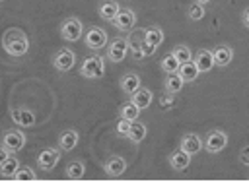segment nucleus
<instances>
[{
	"label": "nucleus",
	"instance_id": "nucleus-1",
	"mask_svg": "<svg viewBox=\"0 0 249 190\" xmlns=\"http://www.w3.org/2000/svg\"><path fill=\"white\" fill-rule=\"evenodd\" d=\"M2 47L10 56H23L29 50V39L21 29L10 27L2 35Z\"/></svg>",
	"mask_w": 249,
	"mask_h": 190
},
{
	"label": "nucleus",
	"instance_id": "nucleus-2",
	"mask_svg": "<svg viewBox=\"0 0 249 190\" xmlns=\"http://www.w3.org/2000/svg\"><path fill=\"white\" fill-rule=\"evenodd\" d=\"M80 74L84 78H89V79H99L103 78L105 74V58L99 56V54H93V56H88L82 66H80Z\"/></svg>",
	"mask_w": 249,
	"mask_h": 190
},
{
	"label": "nucleus",
	"instance_id": "nucleus-3",
	"mask_svg": "<svg viewBox=\"0 0 249 190\" xmlns=\"http://www.w3.org/2000/svg\"><path fill=\"white\" fill-rule=\"evenodd\" d=\"M228 145V134L224 130H210L204 138H202V147L208 153H218Z\"/></svg>",
	"mask_w": 249,
	"mask_h": 190
},
{
	"label": "nucleus",
	"instance_id": "nucleus-4",
	"mask_svg": "<svg viewBox=\"0 0 249 190\" xmlns=\"http://www.w3.org/2000/svg\"><path fill=\"white\" fill-rule=\"evenodd\" d=\"M84 43H86V47L91 48V50L103 48V47L107 45V33H105V29L99 27V25H89L88 31L84 33Z\"/></svg>",
	"mask_w": 249,
	"mask_h": 190
},
{
	"label": "nucleus",
	"instance_id": "nucleus-5",
	"mask_svg": "<svg viewBox=\"0 0 249 190\" xmlns=\"http://www.w3.org/2000/svg\"><path fill=\"white\" fill-rule=\"evenodd\" d=\"M126 43H128V50L132 52V58L138 60V58H144L142 54V47L146 45V29H130L126 33Z\"/></svg>",
	"mask_w": 249,
	"mask_h": 190
},
{
	"label": "nucleus",
	"instance_id": "nucleus-6",
	"mask_svg": "<svg viewBox=\"0 0 249 190\" xmlns=\"http://www.w3.org/2000/svg\"><path fill=\"white\" fill-rule=\"evenodd\" d=\"M128 54V43L126 37H113L109 41V48H107V60L113 64H119L124 60V56Z\"/></svg>",
	"mask_w": 249,
	"mask_h": 190
},
{
	"label": "nucleus",
	"instance_id": "nucleus-7",
	"mask_svg": "<svg viewBox=\"0 0 249 190\" xmlns=\"http://www.w3.org/2000/svg\"><path fill=\"white\" fill-rule=\"evenodd\" d=\"M60 35L64 41H78L82 35H84V23L78 19V17H66L62 23H60Z\"/></svg>",
	"mask_w": 249,
	"mask_h": 190
},
{
	"label": "nucleus",
	"instance_id": "nucleus-8",
	"mask_svg": "<svg viewBox=\"0 0 249 190\" xmlns=\"http://www.w3.org/2000/svg\"><path fill=\"white\" fill-rule=\"evenodd\" d=\"M23 145H25V134L21 130L10 128V130L4 132V136H2V147L4 149L14 153V151H19Z\"/></svg>",
	"mask_w": 249,
	"mask_h": 190
},
{
	"label": "nucleus",
	"instance_id": "nucleus-9",
	"mask_svg": "<svg viewBox=\"0 0 249 190\" xmlns=\"http://www.w3.org/2000/svg\"><path fill=\"white\" fill-rule=\"evenodd\" d=\"M74 62H76V54L70 50V48H60L53 54V66L58 70V72H68L74 68Z\"/></svg>",
	"mask_w": 249,
	"mask_h": 190
},
{
	"label": "nucleus",
	"instance_id": "nucleus-10",
	"mask_svg": "<svg viewBox=\"0 0 249 190\" xmlns=\"http://www.w3.org/2000/svg\"><path fill=\"white\" fill-rule=\"evenodd\" d=\"M60 159V147H47L37 155V165L43 171H53Z\"/></svg>",
	"mask_w": 249,
	"mask_h": 190
},
{
	"label": "nucleus",
	"instance_id": "nucleus-11",
	"mask_svg": "<svg viewBox=\"0 0 249 190\" xmlns=\"http://www.w3.org/2000/svg\"><path fill=\"white\" fill-rule=\"evenodd\" d=\"M119 31H130L132 27H134V23H136V16H134V10H130V8H121L119 10V14L115 16V19L111 21Z\"/></svg>",
	"mask_w": 249,
	"mask_h": 190
},
{
	"label": "nucleus",
	"instance_id": "nucleus-12",
	"mask_svg": "<svg viewBox=\"0 0 249 190\" xmlns=\"http://www.w3.org/2000/svg\"><path fill=\"white\" fill-rule=\"evenodd\" d=\"M193 60L198 68L200 74H206L214 68V56H212V50L210 48H198L195 54H193Z\"/></svg>",
	"mask_w": 249,
	"mask_h": 190
},
{
	"label": "nucleus",
	"instance_id": "nucleus-13",
	"mask_svg": "<svg viewBox=\"0 0 249 190\" xmlns=\"http://www.w3.org/2000/svg\"><path fill=\"white\" fill-rule=\"evenodd\" d=\"M212 56H214V66L226 68L233 60V47H230V45H218L212 50Z\"/></svg>",
	"mask_w": 249,
	"mask_h": 190
},
{
	"label": "nucleus",
	"instance_id": "nucleus-14",
	"mask_svg": "<svg viewBox=\"0 0 249 190\" xmlns=\"http://www.w3.org/2000/svg\"><path fill=\"white\" fill-rule=\"evenodd\" d=\"M179 149L187 151L189 155H195V153H198V151L202 149V138H200L198 134H195V132H189V134H185V136L181 138Z\"/></svg>",
	"mask_w": 249,
	"mask_h": 190
},
{
	"label": "nucleus",
	"instance_id": "nucleus-15",
	"mask_svg": "<svg viewBox=\"0 0 249 190\" xmlns=\"http://www.w3.org/2000/svg\"><path fill=\"white\" fill-rule=\"evenodd\" d=\"M103 171H105L107 176L117 178V176H121V174L126 171V161H124L121 155H113V157H109V159L105 161Z\"/></svg>",
	"mask_w": 249,
	"mask_h": 190
},
{
	"label": "nucleus",
	"instance_id": "nucleus-16",
	"mask_svg": "<svg viewBox=\"0 0 249 190\" xmlns=\"http://www.w3.org/2000/svg\"><path fill=\"white\" fill-rule=\"evenodd\" d=\"M10 116L21 128H31L35 124V114L31 111H27V109H12L10 111Z\"/></svg>",
	"mask_w": 249,
	"mask_h": 190
},
{
	"label": "nucleus",
	"instance_id": "nucleus-17",
	"mask_svg": "<svg viewBox=\"0 0 249 190\" xmlns=\"http://www.w3.org/2000/svg\"><path fill=\"white\" fill-rule=\"evenodd\" d=\"M152 99H154V93H152V89H148V87H138L132 95H130V101L140 109V111H144V109H148L150 107V103H152Z\"/></svg>",
	"mask_w": 249,
	"mask_h": 190
},
{
	"label": "nucleus",
	"instance_id": "nucleus-18",
	"mask_svg": "<svg viewBox=\"0 0 249 190\" xmlns=\"http://www.w3.org/2000/svg\"><path fill=\"white\" fill-rule=\"evenodd\" d=\"M169 165H171L173 171L181 173V171H185L191 165V155L187 151H183V149H175L171 153V157H169Z\"/></svg>",
	"mask_w": 249,
	"mask_h": 190
},
{
	"label": "nucleus",
	"instance_id": "nucleus-19",
	"mask_svg": "<svg viewBox=\"0 0 249 190\" xmlns=\"http://www.w3.org/2000/svg\"><path fill=\"white\" fill-rule=\"evenodd\" d=\"M119 10H121V6H119L117 2H113V0H103V2H99V6H97V14H99L105 21H113L115 16L119 14Z\"/></svg>",
	"mask_w": 249,
	"mask_h": 190
},
{
	"label": "nucleus",
	"instance_id": "nucleus-20",
	"mask_svg": "<svg viewBox=\"0 0 249 190\" xmlns=\"http://www.w3.org/2000/svg\"><path fill=\"white\" fill-rule=\"evenodd\" d=\"M177 74L183 78V81H185V83H191V81H195V79L198 78V74H200V72H198V68H196L195 60H189V62L179 64Z\"/></svg>",
	"mask_w": 249,
	"mask_h": 190
},
{
	"label": "nucleus",
	"instance_id": "nucleus-21",
	"mask_svg": "<svg viewBox=\"0 0 249 190\" xmlns=\"http://www.w3.org/2000/svg\"><path fill=\"white\" fill-rule=\"evenodd\" d=\"M138 87H140V76H138V74L128 72V74H124V76L121 78V89H123L128 97H130Z\"/></svg>",
	"mask_w": 249,
	"mask_h": 190
},
{
	"label": "nucleus",
	"instance_id": "nucleus-22",
	"mask_svg": "<svg viewBox=\"0 0 249 190\" xmlns=\"http://www.w3.org/2000/svg\"><path fill=\"white\" fill-rule=\"evenodd\" d=\"M78 145V132L74 130H64L60 136H58V147L62 151H70Z\"/></svg>",
	"mask_w": 249,
	"mask_h": 190
},
{
	"label": "nucleus",
	"instance_id": "nucleus-23",
	"mask_svg": "<svg viewBox=\"0 0 249 190\" xmlns=\"http://www.w3.org/2000/svg\"><path fill=\"white\" fill-rule=\"evenodd\" d=\"M183 85H185L183 78H181L177 72H173V74H167V78H165V83H163V89H165V93H171V95H175V93H179V91L183 89Z\"/></svg>",
	"mask_w": 249,
	"mask_h": 190
},
{
	"label": "nucleus",
	"instance_id": "nucleus-24",
	"mask_svg": "<svg viewBox=\"0 0 249 190\" xmlns=\"http://www.w3.org/2000/svg\"><path fill=\"white\" fill-rule=\"evenodd\" d=\"M146 43H148L152 48H158V47L163 43V31H161V27H158V25L146 27Z\"/></svg>",
	"mask_w": 249,
	"mask_h": 190
},
{
	"label": "nucleus",
	"instance_id": "nucleus-25",
	"mask_svg": "<svg viewBox=\"0 0 249 190\" xmlns=\"http://www.w3.org/2000/svg\"><path fill=\"white\" fill-rule=\"evenodd\" d=\"M146 134H148V128H146V124H142V122H132L130 124V130H128V134H126V138L130 140V142H134V143H140L144 138H146Z\"/></svg>",
	"mask_w": 249,
	"mask_h": 190
},
{
	"label": "nucleus",
	"instance_id": "nucleus-26",
	"mask_svg": "<svg viewBox=\"0 0 249 190\" xmlns=\"http://www.w3.org/2000/svg\"><path fill=\"white\" fill-rule=\"evenodd\" d=\"M19 167H21V165H19V161H18L16 157H12V155H10V157L0 165V174H2V176H6V178H14Z\"/></svg>",
	"mask_w": 249,
	"mask_h": 190
},
{
	"label": "nucleus",
	"instance_id": "nucleus-27",
	"mask_svg": "<svg viewBox=\"0 0 249 190\" xmlns=\"http://www.w3.org/2000/svg\"><path fill=\"white\" fill-rule=\"evenodd\" d=\"M119 114H121V118H126V120L134 122V120L138 118V114H140V109H138L132 101H126V103H123V105H121Z\"/></svg>",
	"mask_w": 249,
	"mask_h": 190
},
{
	"label": "nucleus",
	"instance_id": "nucleus-28",
	"mask_svg": "<svg viewBox=\"0 0 249 190\" xmlns=\"http://www.w3.org/2000/svg\"><path fill=\"white\" fill-rule=\"evenodd\" d=\"M64 171H66V176L70 180H80L84 176V173H86V167H84L82 161H70Z\"/></svg>",
	"mask_w": 249,
	"mask_h": 190
},
{
	"label": "nucleus",
	"instance_id": "nucleus-29",
	"mask_svg": "<svg viewBox=\"0 0 249 190\" xmlns=\"http://www.w3.org/2000/svg\"><path fill=\"white\" fill-rule=\"evenodd\" d=\"M206 16V10H204V4H200V2H191L189 6H187V17L191 19V21H198V19H202Z\"/></svg>",
	"mask_w": 249,
	"mask_h": 190
},
{
	"label": "nucleus",
	"instance_id": "nucleus-30",
	"mask_svg": "<svg viewBox=\"0 0 249 190\" xmlns=\"http://www.w3.org/2000/svg\"><path fill=\"white\" fill-rule=\"evenodd\" d=\"M171 54L179 60V64L193 60V50H191V47H187V45H177V47L171 50Z\"/></svg>",
	"mask_w": 249,
	"mask_h": 190
},
{
	"label": "nucleus",
	"instance_id": "nucleus-31",
	"mask_svg": "<svg viewBox=\"0 0 249 190\" xmlns=\"http://www.w3.org/2000/svg\"><path fill=\"white\" fill-rule=\"evenodd\" d=\"M160 68H161L165 74H173V72H177V68H179V60L169 52V54H165V56L161 58Z\"/></svg>",
	"mask_w": 249,
	"mask_h": 190
},
{
	"label": "nucleus",
	"instance_id": "nucleus-32",
	"mask_svg": "<svg viewBox=\"0 0 249 190\" xmlns=\"http://www.w3.org/2000/svg\"><path fill=\"white\" fill-rule=\"evenodd\" d=\"M14 178H16V180H23V182H25V180H35V178H37V174H35V171H33L31 167H19Z\"/></svg>",
	"mask_w": 249,
	"mask_h": 190
},
{
	"label": "nucleus",
	"instance_id": "nucleus-33",
	"mask_svg": "<svg viewBox=\"0 0 249 190\" xmlns=\"http://www.w3.org/2000/svg\"><path fill=\"white\" fill-rule=\"evenodd\" d=\"M130 120H126V118H119L117 120V124H115V132L119 134V136H126L128 134V130H130Z\"/></svg>",
	"mask_w": 249,
	"mask_h": 190
},
{
	"label": "nucleus",
	"instance_id": "nucleus-34",
	"mask_svg": "<svg viewBox=\"0 0 249 190\" xmlns=\"http://www.w3.org/2000/svg\"><path fill=\"white\" fill-rule=\"evenodd\" d=\"M171 105H173V95L171 93H163L160 97V107L161 109H171Z\"/></svg>",
	"mask_w": 249,
	"mask_h": 190
},
{
	"label": "nucleus",
	"instance_id": "nucleus-35",
	"mask_svg": "<svg viewBox=\"0 0 249 190\" xmlns=\"http://www.w3.org/2000/svg\"><path fill=\"white\" fill-rule=\"evenodd\" d=\"M239 163L245 165V167H249V145L241 147V151H239Z\"/></svg>",
	"mask_w": 249,
	"mask_h": 190
},
{
	"label": "nucleus",
	"instance_id": "nucleus-36",
	"mask_svg": "<svg viewBox=\"0 0 249 190\" xmlns=\"http://www.w3.org/2000/svg\"><path fill=\"white\" fill-rule=\"evenodd\" d=\"M241 23H243V25L249 29V6H247L243 12H241Z\"/></svg>",
	"mask_w": 249,
	"mask_h": 190
},
{
	"label": "nucleus",
	"instance_id": "nucleus-37",
	"mask_svg": "<svg viewBox=\"0 0 249 190\" xmlns=\"http://www.w3.org/2000/svg\"><path fill=\"white\" fill-rule=\"evenodd\" d=\"M8 157H10V151H8V149H4V147H0V165H2Z\"/></svg>",
	"mask_w": 249,
	"mask_h": 190
},
{
	"label": "nucleus",
	"instance_id": "nucleus-38",
	"mask_svg": "<svg viewBox=\"0 0 249 190\" xmlns=\"http://www.w3.org/2000/svg\"><path fill=\"white\" fill-rule=\"evenodd\" d=\"M196 2H200V4H206V2H210V0H196Z\"/></svg>",
	"mask_w": 249,
	"mask_h": 190
},
{
	"label": "nucleus",
	"instance_id": "nucleus-39",
	"mask_svg": "<svg viewBox=\"0 0 249 190\" xmlns=\"http://www.w3.org/2000/svg\"><path fill=\"white\" fill-rule=\"evenodd\" d=\"M0 2H2V0H0Z\"/></svg>",
	"mask_w": 249,
	"mask_h": 190
}]
</instances>
